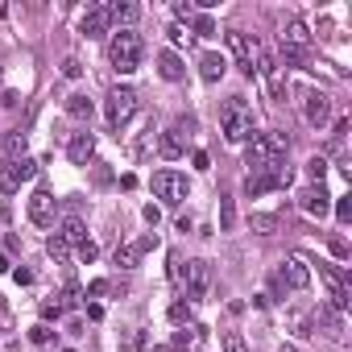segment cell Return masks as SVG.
Masks as SVG:
<instances>
[{
    "label": "cell",
    "mask_w": 352,
    "mask_h": 352,
    "mask_svg": "<svg viewBox=\"0 0 352 352\" xmlns=\"http://www.w3.org/2000/svg\"><path fill=\"white\" fill-rule=\"evenodd\" d=\"M145 58V42L137 30H112V42H108V63L120 71V75H133Z\"/></svg>",
    "instance_id": "obj_1"
},
{
    "label": "cell",
    "mask_w": 352,
    "mask_h": 352,
    "mask_svg": "<svg viewBox=\"0 0 352 352\" xmlns=\"http://www.w3.org/2000/svg\"><path fill=\"white\" fill-rule=\"evenodd\" d=\"M286 149H290V137H286V133H261V137H253V141L245 145V166H249V174H253V170H265V166H274V162H282Z\"/></svg>",
    "instance_id": "obj_2"
},
{
    "label": "cell",
    "mask_w": 352,
    "mask_h": 352,
    "mask_svg": "<svg viewBox=\"0 0 352 352\" xmlns=\"http://www.w3.org/2000/svg\"><path fill=\"white\" fill-rule=\"evenodd\" d=\"M220 133H224L232 145H241V141L253 137V108H249L241 96L224 104V112H220Z\"/></svg>",
    "instance_id": "obj_3"
},
{
    "label": "cell",
    "mask_w": 352,
    "mask_h": 352,
    "mask_svg": "<svg viewBox=\"0 0 352 352\" xmlns=\"http://www.w3.org/2000/svg\"><path fill=\"white\" fill-rule=\"evenodd\" d=\"M153 195H157L162 204H170V208H179V204L191 195L187 174H179V170H157V174H153Z\"/></svg>",
    "instance_id": "obj_4"
},
{
    "label": "cell",
    "mask_w": 352,
    "mask_h": 352,
    "mask_svg": "<svg viewBox=\"0 0 352 352\" xmlns=\"http://www.w3.org/2000/svg\"><path fill=\"white\" fill-rule=\"evenodd\" d=\"M133 112H137V91L133 87H112L108 100H104V120L112 129H120V124L133 120Z\"/></svg>",
    "instance_id": "obj_5"
},
{
    "label": "cell",
    "mask_w": 352,
    "mask_h": 352,
    "mask_svg": "<svg viewBox=\"0 0 352 352\" xmlns=\"http://www.w3.org/2000/svg\"><path fill=\"white\" fill-rule=\"evenodd\" d=\"M34 174H38V162L34 157H17V162L0 157V191H5V195L21 191V183H30Z\"/></svg>",
    "instance_id": "obj_6"
},
{
    "label": "cell",
    "mask_w": 352,
    "mask_h": 352,
    "mask_svg": "<svg viewBox=\"0 0 352 352\" xmlns=\"http://www.w3.org/2000/svg\"><path fill=\"white\" fill-rule=\"evenodd\" d=\"M179 278H183V286H187V298L191 302H199V298H208V290H212V265L208 261H187V270H179Z\"/></svg>",
    "instance_id": "obj_7"
},
{
    "label": "cell",
    "mask_w": 352,
    "mask_h": 352,
    "mask_svg": "<svg viewBox=\"0 0 352 352\" xmlns=\"http://www.w3.org/2000/svg\"><path fill=\"white\" fill-rule=\"evenodd\" d=\"M228 50H232V58L241 63V71H245V75H253V71H257V54H261V46H257L249 34L232 30V34H228Z\"/></svg>",
    "instance_id": "obj_8"
},
{
    "label": "cell",
    "mask_w": 352,
    "mask_h": 352,
    "mask_svg": "<svg viewBox=\"0 0 352 352\" xmlns=\"http://www.w3.org/2000/svg\"><path fill=\"white\" fill-rule=\"evenodd\" d=\"M302 120H307L311 129H323V124L331 120V96H327V91H307V96H302Z\"/></svg>",
    "instance_id": "obj_9"
},
{
    "label": "cell",
    "mask_w": 352,
    "mask_h": 352,
    "mask_svg": "<svg viewBox=\"0 0 352 352\" xmlns=\"http://www.w3.org/2000/svg\"><path fill=\"white\" fill-rule=\"evenodd\" d=\"M153 245H157V236H153V232H149V236H141V241H124V245H116L112 261H116L120 270H133V265H137V261L153 249Z\"/></svg>",
    "instance_id": "obj_10"
},
{
    "label": "cell",
    "mask_w": 352,
    "mask_h": 352,
    "mask_svg": "<svg viewBox=\"0 0 352 352\" xmlns=\"http://www.w3.org/2000/svg\"><path fill=\"white\" fill-rule=\"evenodd\" d=\"M278 278H282V286H286V290H307V286H311V270H307V261H302L298 253L282 261Z\"/></svg>",
    "instance_id": "obj_11"
},
{
    "label": "cell",
    "mask_w": 352,
    "mask_h": 352,
    "mask_svg": "<svg viewBox=\"0 0 352 352\" xmlns=\"http://www.w3.org/2000/svg\"><path fill=\"white\" fill-rule=\"evenodd\" d=\"M108 30H112V21H108V9H104V5H91V9L79 17V34H83V38H104Z\"/></svg>",
    "instance_id": "obj_12"
},
{
    "label": "cell",
    "mask_w": 352,
    "mask_h": 352,
    "mask_svg": "<svg viewBox=\"0 0 352 352\" xmlns=\"http://www.w3.org/2000/svg\"><path fill=\"white\" fill-rule=\"evenodd\" d=\"M298 208H302L307 216H315V220H323V216L331 212V204H327V191H323V183H315V187H307V191L298 195Z\"/></svg>",
    "instance_id": "obj_13"
},
{
    "label": "cell",
    "mask_w": 352,
    "mask_h": 352,
    "mask_svg": "<svg viewBox=\"0 0 352 352\" xmlns=\"http://www.w3.org/2000/svg\"><path fill=\"white\" fill-rule=\"evenodd\" d=\"M30 220H34L38 228H50V224H54V195H50V191H34V195H30Z\"/></svg>",
    "instance_id": "obj_14"
},
{
    "label": "cell",
    "mask_w": 352,
    "mask_h": 352,
    "mask_svg": "<svg viewBox=\"0 0 352 352\" xmlns=\"http://www.w3.org/2000/svg\"><path fill=\"white\" fill-rule=\"evenodd\" d=\"M104 9H108V21L120 25V30H133V21L141 17V5H133V0H112Z\"/></svg>",
    "instance_id": "obj_15"
},
{
    "label": "cell",
    "mask_w": 352,
    "mask_h": 352,
    "mask_svg": "<svg viewBox=\"0 0 352 352\" xmlns=\"http://www.w3.org/2000/svg\"><path fill=\"white\" fill-rule=\"evenodd\" d=\"M282 46H294V50H307V46H311V30H307L302 17H290V21L282 25Z\"/></svg>",
    "instance_id": "obj_16"
},
{
    "label": "cell",
    "mask_w": 352,
    "mask_h": 352,
    "mask_svg": "<svg viewBox=\"0 0 352 352\" xmlns=\"http://www.w3.org/2000/svg\"><path fill=\"white\" fill-rule=\"evenodd\" d=\"M253 75H261V79H265V87H270V96H278V100H282V79H278V58H274V54H265V50H261V54H257V71H253Z\"/></svg>",
    "instance_id": "obj_17"
},
{
    "label": "cell",
    "mask_w": 352,
    "mask_h": 352,
    "mask_svg": "<svg viewBox=\"0 0 352 352\" xmlns=\"http://www.w3.org/2000/svg\"><path fill=\"white\" fill-rule=\"evenodd\" d=\"M67 157H71L75 166H87V162L96 157V137H91V133H75L71 145H67Z\"/></svg>",
    "instance_id": "obj_18"
},
{
    "label": "cell",
    "mask_w": 352,
    "mask_h": 352,
    "mask_svg": "<svg viewBox=\"0 0 352 352\" xmlns=\"http://www.w3.org/2000/svg\"><path fill=\"white\" fill-rule=\"evenodd\" d=\"M157 75H162L166 83H179V79L187 75V67H183V58L174 54V50H162V54H157Z\"/></svg>",
    "instance_id": "obj_19"
},
{
    "label": "cell",
    "mask_w": 352,
    "mask_h": 352,
    "mask_svg": "<svg viewBox=\"0 0 352 352\" xmlns=\"http://www.w3.org/2000/svg\"><path fill=\"white\" fill-rule=\"evenodd\" d=\"M157 153H162L166 162H174V157H183V153H187V145H183L179 129H166V133H157Z\"/></svg>",
    "instance_id": "obj_20"
},
{
    "label": "cell",
    "mask_w": 352,
    "mask_h": 352,
    "mask_svg": "<svg viewBox=\"0 0 352 352\" xmlns=\"http://www.w3.org/2000/svg\"><path fill=\"white\" fill-rule=\"evenodd\" d=\"M224 71H228V58H224V54H204V58H199V75H204V83H220Z\"/></svg>",
    "instance_id": "obj_21"
},
{
    "label": "cell",
    "mask_w": 352,
    "mask_h": 352,
    "mask_svg": "<svg viewBox=\"0 0 352 352\" xmlns=\"http://www.w3.org/2000/svg\"><path fill=\"white\" fill-rule=\"evenodd\" d=\"M315 327H323L327 336H340V331H344V319H340V311L319 307V311H315Z\"/></svg>",
    "instance_id": "obj_22"
},
{
    "label": "cell",
    "mask_w": 352,
    "mask_h": 352,
    "mask_svg": "<svg viewBox=\"0 0 352 352\" xmlns=\"http://www.w3.org/2000/svg\"><path fill=\"white\" fill-rule=\"evenodd\" d=\"M58 236H63L67 245H83V241H87L83 220H79V216H67V220H63V228H58Z\"/></svg>",
    "instance_id": "obj_23"
},
{
    "label": "cell",
    "mask_w": 352,
    "mask_h": 352,
    "mask_svg": "<svg viewBox=\"0 0 352 352\" xmlns=\"http://www.w3.org/2000/svg\"><path fill=\"white\" fill-rule=\"evenodd\" d=\"M5 157H9V162H17V157H25V133H21V129H13V133H5Z\"/></svg>",
    "instance_id": "obj_24"
},
{
    "label": "cell",
    "mask_w": 352,
    "mask_h": 352,
    "mask_svg": "<svg viewBox=\"0 0 352 352\" xmlns=\"http://www.w3.org/2000/svg\"><path fill=\"white\" fill-rule=\"evenodd\" d=\"M67 112H71L75 120H91V100H87V96H71V100H67Z\"/></svg>",
    "instance_id": "obj_25"
},
{
    "label": "cell",
    "mask_w": 352,
    "mask_h": 352,
    "mask_svg": "<svg viewBox=\"0 0 352 352\" xmlns=\"http://www.w3.org/2000/svg\"><path fill=\"white\" fill-rule=\"evenodd\" d=\"M46 253H50V257H54V261H67V257H71V245H67V241H63V236H58V232H54V236H50V241H46Z\"/></svg>",
    "instance_id": "obj_26"
},
{
    "label": "cell",
    "mask_w": 352,
    "mask_h": 352,
    "mask_svg": "<svg viewBox=\"0 0 352 352\" xmlns=\"http://www.w3.org/2000/svg\"><path fill=\"white\" fill-rule=\"evenodd\" d=\"M220 344H224V352H249V344H245V336H241V331H224V340H220Z\"/></svg>",
    "instance_id": "obj_27"
},
{
    "label": "cell",
    "mask_w": 352,
    "mask_h": 352,
    "mask_svg": "<svg viewBox=\"0 0 352 352\" xmlns=\"http://www.w3.org/2000/svg\"><path fill=\"white\" fill-rule=\"evenodd\" d=\"M170 323H191V302H170Z\"/></svg>",
    "instance_id": "obj_28"
},
{
    "label": "cell",
    "mask_w": 352,
    "mask_h": 352,
    "mask_svg": "<svg viewBox=\"0 0 352 352\" xmlns=\"http://www.w3.org/2000/svg\"><path fill=\"white\" fill-rule=\"evenodd\" d=\"M166 34H170V42H174V46H191V30H187V25H179V21H174Z\"/></svg>",
    "instance_id": "obj_29"
},
{
    "label": "cell",
    "mask_w": 352,
    "mask_h": 352,
    "mask_svg": "<svg viewBox=\"0 0 352 352\" xmlns=\"http://www.w3.org/2000/svg\"><path fill=\"white\" fill-rule=\"evenodd\" d=\"M191 21H195V34H199V38H212V34H216V21H212L208 13H199V17H191ZM195 34H191V38H195Z\"/></svg>",
    "instance_id": "obj_30"
},
{
    "label": "cell",
    "mask_w": 352,
    "mask_h": 352,
    "mask_svg": "<svg viewBox=\"0 0 352 352\" xmlns=\"http://www.w3.org/2000/svg\"><path fill=\"white\" fill-rule=\"evenodd\" d=\"M282 63H286V67H307V50H294V46H282Z\"/></svg>",
    "instance_id": "obj_31"
},
{
    "label": "cell",
    "mask_w": 352,
    "mask_h": 352,
    "mask_svg": "<svg viewBox=\"0 0 352 352\" xmlns=\"http://www.w3.org/2000/svg\"><path fill=\"white\" fill-rule=\"evenodd\" d=\"M236 224V208H232V199H220V228L228 232Z\"/></svg>",
    "instance_id": "obj_32"
},
{
    "label": "cell",
    "mask_w": 352,
    "mask_h": 352,
    "mask_svg": "<svg viewBox=\"0 0 352 352\" xmlns=\"http://www.w3.org/2000/svg\"><path fill=\"white\" fill-rule=\"evenodd\" d=\"M307 174H311L315 183H323V174H327V162H323V157H311V162H307Z\"/></svg>",
    "instance_id": "obj_33"
},
{
    "label": "cell",
    "mask_w": 352,
    "mask_h": 352,
    "mask_svg": "<svg viewBox=\"0 0 352 352\" xmlns=\"http://www.w3.org/2000/svg\"><path fill=\"white\" fill-rule=\"evenodd\" d=\"M174 17H179V25L191 21V17H195V5H191V0H179V5H174Z\"/></svg>",
    "instance_id": "obj_34"
},
{
    "label": "cell",
    "mask_w": 352,
    "mask_h": 352,
    "mask_svg": "<svg viewBox=\"0 0 352 352\" xmlns=\"http://www.w3.org/2000/svg\"><path fill=\"white\" fill-rule=\"evenodd\" d=\"M79 298H83V290H79V286H75V282H71V286H67V290H63V298H58V302H63V307H75V302H79Z\"/></svg>",
    "instance_id": "obj_35"
},
{
    "label": "cell",
    "mask_w": 352,
    "mask_h": 352,
    "mask_svg": "<svg viewBox=\"0 0 352 352\" xmlns=\"http://www.w3.org/2000/svg\"><path fill=\"white\" fill-rule=\"evenodd\" d=\"M30 340H34V344H50V340H54V331H50L46 323H38V327L30 331Z\"/></svg>",
    "instance_id": "obj_36"
},
{
    "label": "cell",
    "mask_w": 352,
    "mask_h": 352,
    "mask_svg": "<svg viewBox=\"0 0 352 352\" xmlns=\"http://www.w3.org/2000/svg\"><path fill=\"white\" fill-rule=\"evenodd\" d=\"M124 352H145V331H133V336L124 340Z\"/></svg>",
    "instance_id": "obj_37"
},
{
    "label": "cell",
    "mask_w": 352,
    "mask_h": 352,
    "mask_svg": "<svg viewBox=\"0 0 352 352\" xmlns=\"http://www.w3.org/2000/svg\"><path fill=\"white\" fill-rule=\"evenodd\" d=\"M63 75H67V79H79V75H83V63H79V58H67V63H63Z\"/></svg>",
    "instance_id": "obj_38"
},
{
    "label": "cell",
    "mask_w": 352,
    "mask_h": 352,
    "mask_svg": "<svg viewBox=\"0 0 352 352\" xmlns=\"http://www.w3.org/2000/svg\"><path fill=\"white\" fill-rule=\"evenodd\" d=\"M336 216H340V224H348L352 220V199H336Z\"/></svg>",
    "instance_id": "obj_39"
},
{
    "label": "cell",
    "mask_w": 352,
    "mask_h": 352,
    "mask_svg": "<svg viewBox=\"0 0 352 352\" xmlns=\"http://www.w3.org/2000/svg\"><path fill=\"white\" fill-rule=\"evenodd\" d=\"M83 294H87V298H100V294H108V278H96V282H91Z\"/></svg>",
    "instance_id": "obj_40"
},
{
    "label": "cell",
    "mask_w": 352,
    "mask_h": 352,
    "mask_svg": "<svg viewBox=\"0 0 352 352\" xmlns=\"http://www.w3.org/2000/svg\"><path fill=\"white\" fill-rule=\"evenodd\" d=\"M204 331H179V336H174V348H187V344H195Z\"/></svg>",
    "instance_id": "obj_41"
},
{
    "label": "cell",
    "mask_w": 352,
    "mask_h": 352,
    "mask_svg": "<svg viewBox=\"0 0 352 352\" xmlns=\"http://www.w3.org/2000/svg\"><path fill=\"white\" fill-rule=\"evenodd\" d=\"M327 249H331L336 257H348V241H344V236H331V241H327Z\"/></svg>",
    "instance_id": "obj_42"
},
{
    "label": "cell",
    "mask_w": 352,
    "mask_h": 352,
    "mask_svg": "<svg viewBox=\"0 0 352 352\" xmlns=\"http://www.w3.org/2000/svg\"><path fill=\"white\" fill-rule=\"evenodd\" d=\"M79 257H83V261H96V257H100L96 241H83V245H79Z\"/></svg>",
    "instance_id": "obj_43"
},
{
    "label": "cell",
    "mask_w": 352,
    "mask_h": 352,
    "mask_svg": "<svg viewBox=\"0 0 352 352\" xmlns=\"http://www.w3.org/2000/svg\"><path fill=\"white\" fill-rule=\"evenodd\" d=\"M63 315V302H42V319H58Z\"/></svg>",
    "instance_id": "obj_44"
},
{
    "label": "cell",
    "mask_w": 352,
    "mask_h": 352,
    "mask_svg": "<svg viewBox=\"0 0 352 352\" xmlns=\"http://www.w3.org/2000/svg\"><path fill=\"white\" fill-rule=\"evenodd\" d=\"M253 228H261V232H274V216H253Z\"/></svg>",
    "instance_id": "obj_45"
},
{
    "label": "cell",
    "mask_w": 352,
    "mask_h": 352,
    "mask_svg": "<svg viewBox=\"0 0 352 352\" xmlns=\"http://www.w3.org/2000/svg\"><path fill=\"white\" fill-rule=\"evenodd\" d=\"M9 327H13V315H9L5 302H0V331H9Z\"/></svg>",
    "instance_id": "obj_46"
}]
</instances>
